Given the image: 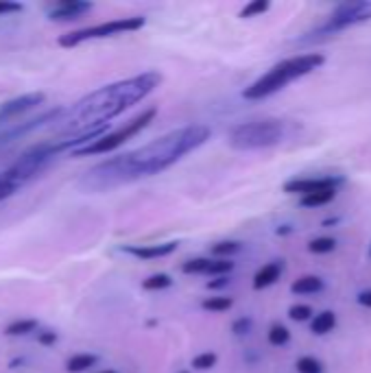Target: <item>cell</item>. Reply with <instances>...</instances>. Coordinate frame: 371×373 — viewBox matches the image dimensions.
Masks as SVG:
<instances>
[{
	"label": "cell",
	"mask_w": 371,
	"mask_h": 373,
	"mask_svg": "<svg viewBox=\"0 0 371 373\" xmlns=\"http://www.w3.org/2000/svg\"><path fill=\"white\" fill-rule=\"evenodd\" d=\"M208 140H210L208 125L179 127V129L164 134L162 138L151 140L145 147L92 166L81 177L79 188L83 192L98 195V192H109L125 184L138 182V179L160 175L179 160H184L188 153H193L201 145H206Z\"/></svg>",
	"instance_id": "6da1fadb"
},
{
	"label": "cell",
	"mask_w": 371,
	"mask_h": 373,
	"mask_svg": "<svg viewBox=\"0 0 371 373\" xmlns=\"http://www.w3.org/2000/svg\"><path fill=\"white\" fill-rule=\"evenodd\" d=\"M160 83L162 74L156 70H147L142 74L129 76V79L103 85L83 96L81 100H76L72 107L63 109V114L53 122V127L66 138L81 136L85 131L105 127L116 116L147 98L153 89L160 87Z\"/></svg>",
	"instance_id": "7a4b0ae2"
},
{
	"label": "cell",
	"mask_w": 371,
	"mask_h": 373,
	"mask_svg": "<svg viewBox=\"0 0 371 373\" xmlns=\"http://www.w3.org/2000/svg\"><path fill=\"white\" fill-rule=\"evenodd\" d=\"M109 129V125L98 127V129L85 131L81 136H70V138H59V140H44V142H37L31 149H27L22 156L0 173V201H5L9 197H14L20 188H24L29 182L40 175L42 171L48 169V164L55 158H59L61 153L66 151H76L83 149L87 145H92L94 140L100 136H105Z\"/></svg>",
	"instance_id": "3957f363"
},
{
	"label": "cell",
	"mask_w": 371,
	"mask_h": 373,
	"mask_svg": "<svg viewBox=\"0 0 371 373\" xmlns=\"http://www.w3.org/2000/svg\"><path fill=\"white\" fill-rule=\"evenodd\" d=\"M324 63H326V55H321V53H304V55L288 57L284 61L275 63L273 68H268L260 79H255L251 85L242 89V98L260 100V98L271 96V94L279 92L282 87H286L288 83L315 72L317 68H321Z\"/></svg>",
	"instance_id": "277c9868"
},
{
	"label": "cell",
	"mask_w": 371,
	"mask_h": 373,
	"mask_svg": "<svg viewBox=\"0 0 371 373\" xmlns=\"http://www.w3.org/2000/svg\"><path fill=\"white\" fill-rule=\"evenodd\" d=\"M282 138L284 122L277 118H266L234 125L227 134V145L236 151H258L275 147L277 142H282Z\"/></svg>",
	"instance_id": "5b68a950"
},
{
	"label": "cell",
	"mask_w": 371,
	"mask_h": 373,
	"mask_svg": "<svg viewBox=\"0 0 371 373\" xmlns=\"http://www.w3.org/2000/svg\"><path fill=\"white\" fill-rule=\"evenodd\" d=\"M158 116V107H149L142 114H138L136 118H131L129 122H125L120 129L109 131L105 136H100L98 140H94L92 145H87L83 149L72 151V158H87V156H100V153H109L114 149L123 147L127 140H131L134 136H138L140 131H145L147 127L156 120Z\"/></svg>",
	"instance_id": "8992f818"
},
{
	"label": "cell",
	"mask_w": 371,
	"mask_h": 373,
	"mask_svg": "<svg viewBox=\"0 0 371 373\" xmlns=\"http://www.w3.org/2000/svg\"><path fill=\"white\" fill-rule=\"evenodd\" d=\"M147 24V18L142 16H131V18H116V20H109V22H100L94 24V27H85V29H76L70 31L66 35L59 37V46L63 48H74L87 40H103V37H114V35H120V33H131L142 29Z\"/></svg>",
	"instance_id": "52a82bcc"
},
{
	"label": "cell",
	"mask_w": 371,
	"mask_h": 373,
	"mask_svg": "<svg viewBox=\"0 0 371 373\" xmlns=\"http://www.w3.org/2000/svg\"><path fill=\"white\" fill-rule=\"evenodd\" d=\"M371 20V0H352V3H341L328 16V20L317 27L310 35H332L345 31L356 24H363Z\"/></svg>",
	"instance_id": "ba28073f"
},
{
	"label": "cell",
	"mask_w": 371,
	"mask_h": 373,
	"mask_svg": "<svg viewBox=\"0 0 371 373\" xmlns=\"http://www.w3.org/2000/svg\"><path fill=\"white\" fill-rule=\"evenodd\" d=\"M63 109L66 107H55V109H48V111L40 114L37 118H29V120H22V122L14 120V122L0 125V145H7V142H11V140H18L22 136L35 131V129H40V127H44V125H53L63 114Z\"/></svg>",
	"instance_id": "9c48e42d"
},
{
	"label": "cell",
	"mask_w": 371,
	"mask_h": 373,
	"mask_svg": "<svg viewBox=\"0 0 371 373\" xmlns=\"http://www.w3.org/2000/svg\"><path fill=\"white\" fill-rule=\"evenodd\" d=\"M345 184V177L341 175H326V177H297L288 179L282 186L286 195H312V192H324V190H339Z\"/></svg>",
	"instance_id": "30bf717a"
},
{
	"label": "cell",
	"mask_w": 371,
	"mask_h": 373,
	"mask_svg": "<svg viewBox=\"0 0 371 373\" xmlns=\"http://www.w3.org/2000/svg\"><path fill=\"white\" fill-rule=\"evenodd\" d=\"M44 100H46L44 92H29V94L16 96L11 100H5L3 105H0V125L22 118L24 114H29L40 105H44Z\"/></svg>",
	"instance_id": "8fae6325"
},
{
	"label": "cell",
	"mask_w": 371,
	"mask_h": 373,
	"mask_svg": "<svg viewBox=\"0 0 371 373\" xmlns=\"http://www.w3.org/2000/svg\"><path fill=\"white\" fill-rule=\"evenodd\" d=\"M177 244L179 242H175V240L162 242V244H127L123 251L134 255L136 260H158V258H166V255L175 253Z\"/></svg>",
	"instance_id": "7c38bea8"
},
{
	"label": "cell",
	"mask_w": 371,
	"mask_h": 373,
	"mask_svg": "<svg viewBox=\"0 0 371 373\" xmlns=\"http://www.w3.org/2000/svg\"><path fill=\"white\" fill-rule=\"evenodd\" d=\"M92 3H83V0H61L55 7L48 9V18L57 20V22H66V20H76L81 18L87 11H92Z\"/></svg>",
	"instance_id": "4fadbf2b"
},
{
	"label": "cell",
	"mask_w": 371,
	"mask_h": 373,
	"mask_svg": "<svg viewBox=\"0 0 371 373\" xmlns=\"http://www.w3.org/2000/svg\"><path fill=\"white\" fill-rule=\"evenodd\" d=\"M282 271H284L282 260H275V262L264 264L260 271L253 275V290H264V288H268V286H273L275 281L279 279V275H282Z\"/></svg>",
	"instance_id": "5bb4252c"
},
{
	"label": "cell",
	"mask_w": 371,
	"mask_h": 373,
	"mask_svg": "<svg viewBox=\"0 0 371 373\" xmlns=\"http://www.w3.org/2000/svg\"><path fill=\"white\" fill-rule=\"evenodd\" d=\"M324 288L326 284L319 275H301L290 284V292L295 295H315V292H321Z\"/></svg>",
	"instance_id": "9a60e30c"
},
{
	"label": "cell",
	"mask_w": 371,
	"mask_h": 373,
	"mask_svg": "<svg viewBox=\"0 0 371 373\" xmlns=\"http://www.w3.org/2000/svg\"><path fill=\"white\" fill-rule=\"evenodd\" d=\"M337 328V315L332 310H324L310 319V332L315 337H324V334L332 332Z\"/></svg>",
	"instance_id": "2e32d148"
},
{
	"label": "cell",
	"mask_w": 371,
	"mask_h": 373,
	"mask_svg": "<svg viewBox=\"0 0 371 373\" xmlns=\"http://www.w3.org/2000/svg\"><path fill=\"white\" fill-rule=\"evenodd\" d=\"M339 190H324V192H312V195H306L299 199L301 208H321V205H328L330 201H335Z\"/></svg>",
	"instance_id": "e0dca14e"
},
{
	"label": "cell",
	"mask_w": 371,
	"mask_h": 373,
	"mask_svg": "<svg viewBox=\"0 0 371 373\" xmlns=\"http://www.w3.org/2000/svg\"><path fill=\"white\" fill-rule=\"evenodd\" d=\"M96 356L94 354H74L68 363H66V369L70 371V373H83V371H87L89 367H94L96 365Z\"/></svg>",
	"instance_id": "ac0fdd59"
},
{
	"label": "cell",
	"mask_w": 371,
	"mask_h": 373,
	"mask_svg": "<svg viewBox=\"0 0 371 373\" xmlns=\"http://www.w3.org/2000/svg\"><path fill=\"white\" fill-rule=\"evenodd\" d=\"M242 249V244L238 240H221V242H214L210 247V253L216 255L219 260H227L229 255H234Z\"/></svg>",
	"instance_id": "d6986e66"
},
{
	"label": "cell",
	"mask_w": 371,
	"mask_h": 373,
	"mask_svg": "<svg viewBox=\"0 0 371 373\" xmlns=\"http://www.w3.org/2000/svg\"><path fill=\"white\" fill-rule=\"evenodd\" d=\"M35 330H37L35 319H20V321H14V323H9L5 334L7 337H27V334H31Z\"/></svg>",
	"instance_id": "ffe728a7"
},
{
	"label": "cell",
	"mask_w": 371,
	"mask_h": 373,
	"mask_svg": "<svg viewBox=\"0 0 371 373\" xmlns=\"http://www.w3.org/2000/svg\"><path fill=\"white\" fill-rule=\"evenodd\" d=\"M234 306L232 297H206L201 301V308L208 312H227Z\"/></svg>",
	"instance_id": "44dd1931"
},
{
	"label": "cell",
	"mask_w": 371,
	"mask_h": 373,
	"mask_svg": "<svg viewBox=\"0 0 371 373\" xmlns=\"http://www.w3.org/2000/svg\"><path fill=\"white\" fill-rule=\"evenodd\" d=\"M266 339L273 347H284L290 341V330L282 323H275V326H271V330H268Z\"/></svg>",
	"instance_id": "7402d4cb"
},
{
	"label": "cell",
	"mask_w": 371,
	"mask_h": 373,
	"mask_svg": "<svg viewBox=\"0 0 371 373\" xmlns=\"http://www.w3.org/2000/svg\"><path fill=\"white\" fill-rule=\"evenodd\" d=\"M212 258H195V260H186L182 264V271L188 275H208Z\"/></svg>",
	"instance_id": "603a6c76"
},
{
	"label": "cell",
	"mask_w": 371,
	"mask_h": 373,
	"mask_svg": "<svg viewBox=\"0 0 371 373\" xmlns=\"http://www.w3.org/2000/svg\"><path fill=\"white\" fill-rule=\"evenodd\" d=\"M169 286H173V277L169 273H156V275H151L142 281L145 290H164Z\"/></svg>",
	"instance_id": "cb8c5ba5"
},
{
	"label": "cell",
	"mask_w": 371,
	"mask_h": 373,
	"mask_svg": "<svg viewBox=\"0 0 371 373\" xmlns=\"http://www.w3.org/2000/svg\"><path fill=\"white\" fill-rule=\"evenodd\" d=\"M335 249H337V240L330 238V236H321V238H315L308 242V251L315 255H324V253H330Z\"/></svg>",
	"instance_id": "d4e9b609"
},
{
	"label": "cell",
	"mask_w": 371,
	"mask_h": 373,
	"mask_svg": "<svg viewBox=\"0 0 371 373\" xmlns=\"http://www.w3.org/2000/svg\"><path fill=\"white\" fill-rule=\"evenodd\" d=\"M271 9V3L268 0H251L249 5H245L240 9V18H255V16H260V14H266V11Z\"/></svg>",
	"instance_id": "484cf974"
},
{
	"label": "cell",
	"mask_w": 371,
	"mask_h": 373,
	"mask_svg": "<svg viewBox=\"0 0 371 373\" xmlns=\"http://www.w3.org/2000/svg\"><path fill=\"white\" fill-rule=\"evenodd\" d=\"M297 373H324V363L312 356H301L295 363Z\"/></svg>",
	"instance_id": "4316f807"
},
{
	"label": "cell",
	"mask_w": 371,
	"mask_h": 373,
	"mask_svg": "<svg viewBox=\"0 0 371 373\" xmlns=\"http://www.w3.org/2000/svg\"><path fill=\"white\" fill-rule=\"evenodd\" d=\"M216 360H219V356H216L214 352H203V354L193 358V367L199 371H208L216 365Z\"/></svg>",
	"instance_id": "83f0119b"
},
{
	"label": "cell",
	"mask_w": 371,
	"mask_h": 373,
	"mask_svg": "<svg viewBox=\"0 0 371 373\" xmlns=\"http://www.w3.org/2000/svg\"><path fill=\"white\" fill-rule=\"evenodd\" d=\"M288 317L297 323H304V321H310L312 319V308L306 306V303H297V306H290Z\"/></svg>",
	"instance_id": "f1b7e54d"
},
{
	"label": "cell",
	"mask_w": 371,
	"mask_h": 373,
	"mask_svg": "<svg viewBox=\"0 0 371 373\" xmlns=\"http://www.w3.org/2000/svg\"><path fill=\"white\" fill-rule=\"evenodd\" d=\"M251 328H253V321L249 317H240L232 323V332L236 334V337H245V334L251 332Z\"/></svg>",
	"instance_id": "f546056e"
},
{
	"label": "cell",
	"mask_w": 371,
	"mask_h": 373,
	"mask_svg": "<svg viewBox=\"0 0 371 373\" xmlns=\"http://www.w3.org/2000/svg\"><path fill=\"white\" fill-rule=\"evenodd\" d=\"M37 343L40 345H55L57 343V332H53V330H44V332H40L37 334Z\"/></svg>",
	"instance_id": "4dcf8cb0"
},
{
	"label": "cell",
	"mask_w": 371,
	"mask_h": 373,
	"mask_svg": "<svg viewBox=\"0 0 371 373\" xmlns=\"http://www.w3.org/2000/svg\"><path fill=\"white\" fill-rule=\"evenodd\" d=\"M227 284H229V277H216V279H210L206 286H208L210 290H221V288H225Z\"/></svg>",
	"instance_id": "1f68e13d"
},
{
	"label": "cell",
	"mask_w": 371,
	"mask_h": 373,
	"mask_svg": "<svg viewBox=\"0 0 371 373\" xmlns=\"http://www.w3.org/2000/svg\"><path fill=\"white\" fill-rule=\"evenodd\" d=\"M16 11H22L20 3H0V14H16Z\"/></svg>",
	"instance_id": "d6a6232c"
},
{
	"label": "cell",
	"mask_w": 371,
	"mask_h": 373,
	"mask_svg": "<svg viewBox=\"0 0 371 373\" xmlns=\"http://www.w3.org/2000/svg\"><path fill=\"white\" fill-rule=\"evenodd\" d=\"M356 301L361 303L363 308H371V288H369V290H363L361 295H358Z\"/></svg>",
	"instance_id": "836d02e7"
},
{
	"label": "cell",
	"mask_w": 371,
	"mask_h": 373,
	"mask_svg": "<svg viewBox=\"0 0 371 373\" xmlns=\"http://www.w3.org/2000/svg\"><path fill=\"white\" fill-rule=\"evenodd\" d=\"M286 234H293V227L290 225H282L277 229V236H286Z\"/></svg>",
	"instance_id": "e575fe53"
},
{
	"label": "cell",
	"mask_w": 371,
	"mask_h": 373,
	"mask_svg": "<svg viewBox=\"0 0 371 373\" xmlns=\"http://www.w3.org/2000/svg\"><path fill=\"white\" fill-rule=\"evenodd\" d=\"M339 223V218H326L324 221V227H330V225H337Z\"/></svg>",
	"instance_id": "d590c367"
},
{
	"label": "cell",
	"mask_w": 371,
	"mask_h": 373,
	"mask_svg": "<svg viewBox=\"0 0 371 373\" xmlns=\"http://www.w3.org/2000/svg\"><path fill=\"white\" fill-rule=\"evenodd\" d=\"M98 373H116V371H98Z\"/></svg>",
	"instance_id": "8d00e7d4"
},
{
	"label": "cell",
	"mask_w": 371,
	"mask_h": 373,
	"mask_svg": "<svg viewBox=\"0 0 371 373\" xmlns=\"http://www.w3.org/2000/svg\"><path fill=\"white\" fill-rule=\"evenodd\" d=\"M179 373H190V371H179Z\"/></svg>",
	"instance_id": "74e56055"
},
{
	"label": "cell",
	"mask_w": 371,
	"mask_h": 373,
	"mask_svg": "<svg viewBox=\"0 0 371 373\" xmlns=\"http://www.w3.org/2000/svg\"><path fill=\"white\" fill-rule=\"evenodd\" d=\"M369 255H371V247H369Z\"/></svg>",
	"instance_id": "f35d334b"
}]
</instances>
